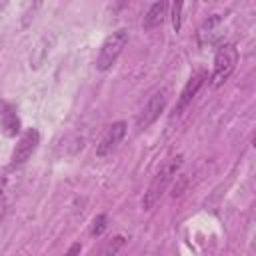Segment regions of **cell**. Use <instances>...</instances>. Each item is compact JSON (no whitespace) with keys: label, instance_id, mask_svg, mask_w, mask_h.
<instances>
[{"label":"cell","instance_id":"obj_1","mask_svg":"<svg viewBox=\"0 0 256 256\" xmlns=\"http://www.w3.org/2000/svg\"><path fill=\"white\" fill-rule=\"evenodd\" d=\"M180 166H182V154L170 156L168 160H164V162L160 164V168H158V172L154 174V178H152L148 190L144 192V198H142V208H144V210H152V208L160 202L162 194L166 192V188L170 186V182L174 180V176L178 174Z\"/></svg>","mask_w":256,"mask_h":256},{"label":"cell","instance_id":"obj_2","mask_svg":"<svg viewBox=\"0 0 256 256\" xmlns=\"http://www.w3.org/2000/svg\"><path fill=\"white\" fill-rule=\"evenodd\" d=\"M128 44V30L120 28L116 32H112L110 36H106V40L102 42L98 56H96V70L106 72L114 66V62L118 60V56L122 54L124 46Z\"/></svg>","mask_w":256,"mask_h":256},{"label":"cell","instance_id":"obj_3","mask_svg":"<svg viewBox=\"0 0 256 256\" xmlns=\"http://www.w3.org/2000/svg\"><path fill=\"white\" fill-rule=\"evenodd\" d=\"M236 64H238V48L234 44H222L214 56V68L210 74V84L214 88L222 86L232 76Z\"/></svg>","mask_w":256,"mask_h":256},{"label":"cell","instance_id":"obj_4","mask_svg":"<svg viewBox=\"0 0 256 256\" xmlns=\"http://www.w3.org/2000/svg\"><path fill=\"white\" fill-rule=\"evenodd\" d=\"M166 102H168V90H166V88L154 90V92L148 96L146 104L142 106V110H140V114H138V118H136L138 130H146L148 126H152V124L158 120V116L164 112Z\"/></svg>","mask_w":256,"mask_h":256},{"label":"cell","instance_id":"obj_5","mask_svg":"<svg viewBox=\"0 0 256 256\" xmlns=\"http://www.w3.org/2000/svg\"><path fill=\"white\" fill-rule=\"evenodd\" d=\"M38 144H40V132L36 128H28L26 132H22V136L18 138V144L12 152V166L24 164L36 152Z\"/></svg>","mask_w":256,"mask_h":256},{"label":"cell","instance_id":"obj_6","mask_svg":"<svg viewBox=\"0 0 256 256\" xmlns=\"http://www.w3.org/2000/svg\"><path fill=\"white\" fill-rule=\"evenodd\" d=\"M126 136V122L124 120H118V122H112L106 132L102 134L98 146H96V154L98 156H108L110 152L116 150V146L122 142V138Z\"/></svg>","mask_w":256,"mask_h":256},{"label":"cell","instance_id":"obj_7","mask_svg":"<svg viewBox=\"0 0 256 256\" xmlns=\"http://www.w3.org/2000/svg\"><path fill=\"white\" fill-rule=\"evenodd\" d=\"M206 78H208L206 70H198L196 74H192V76L188 78V82L184 84V88H182V92H180L178 104H176V108H174V116H180V114L190 106V102L194 100V96L198 94V90L202 88V84H204Z\"/></svg>","mask_w":256,"mask_h":256},{"label":"cell","instance_id":"obj_8","mask_svg":"<svg viewBox=\"0 0 256 256\" xmlns=\"http://www.w3.org/2000/svg\"><path fill=\"white\" fill-rule=\"evenodd\" d=\"M0 128H2L4 136H8V138H14V136L20 132V118H18V112H16V108H14L10 102H6V100L0 102Z\"/></svg>","mask_w":256,"mask_h":256},{"label":"cell","instance_id":"obj_9","mask_svg":"<svg viewBox=\"0 0 256 256\" xmlns=\"http://www.w3.org/2000/svg\"><path fill=\"white\" fill-rule=\"evenodd\" d=\"M166 10H168V2H164V0L154 2V4L148 8V12L144 14V22H142V26H144L146 30L158 28V26L162 24L164 16H166Z\"/></svg>","mask_w":256,"mask_h":256},{"label":"cell","instance_id":"obj_10","mask_svg":"<svg viewBox=\"0 0 256 256\" xmlns=\"http://www.w3.org/2000/svg\"><path fill=\"white\" fill-rule=\"evenodd\" d=\"M126 244V238L122 236V234H118V236H112L100 250H98V254L96 256H116L118 254V250L122 248Z\"/></svg>","mask_w":256,"mask_h":256},{"label":"cell","instance_id":"obj_11","mask_svg":"<svg viewBox=\"0 0 256 256\" xmlns=\"http://www.w3.org/2000/svg\"><path fill=\"white\" fill-rule=\"evenodd\" d=\"M106 222H108V216H106V214H98V216L92 220L90 236H100V234L106 230Z\"/></svg>","mask_w":256,"mask_h":256},{"label":"cell","instance_id":"obj_12","mask_svg":"<svg viewBox=\"0 0 256 256\" xmlns=\"http://www.w3.org/2000/svg\"><path fill=\"white\" fill-rule=\"evenodd\" d=\"M182 8H184L182 2L172 4V26H174L176 32H180V26H182Z\"/></svg>","mask_w":256,"mask_h":256},{"label":"cell","instance_id":"obj_13","mask_svg":"<svg viewBox=\"0 0 256 256\" xmlns=\"http://www.w3.org/2000/svg\"><path fill=\"white\" fill-rule=\"evenodd\" d=\"M80 250H82V244H80V242H74V244L66 250L64 256H80Z\"/></svg>","mask_w":256,"mask_h":256}]
</instances>
